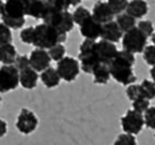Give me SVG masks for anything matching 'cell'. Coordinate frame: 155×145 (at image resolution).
<instances>
[{
    "mask_svg": "<svg viewBox=\"0 0 155 145\" xmlns=\"http://www.w3.org/2000/svg\"><path fill=\"white\" fill-rule=\"evenodd\" d=\"M120 122H121V128L124 130V132L135 136L143 128L145 118L142 114L138 113L134 109H131V110H127V113L121 117Z\"/></svg>",
    "mask_w": 155,
    "mask_h": 145,
    "instance_id": "obj_9",
    "label": "cell"
},
{
    "mask_svg": "<svg viewBox=\"0 0 155 145\" xmlns=\"http://www.w3.org/2000/svg\"><path fill=\"white\" fill-rule=\"evenodd\" d=\"M7 130H8V127H7L6 121L0 120V138H2L7 134Z\"/></svg>",
    "mask_w": 155,
    "mask_h": 145,
    "instance_id": "obj_37",
    "label": "cell"
},
{
    "mask_svg": "<svg viewBox=\"0 0 155 145\" xmlns=\"http://www.w3.org/2000/svg\"><path fill=\"white\" fill-rule=\"evenodd\" d=\"M118 51L119 50L117 49L116 43H112V42L105 41V39H101L96 43V54H97V57L101 61V64L109 65L117 56Z\"/></svg>",
    "mask_w": 155,
    "mask_h": 145,
    "instance_id": "obj_11",
    "label": "cell"
},
{
    "mask_svg": "<svg viewBox=\"0 0 155 145\" xmlns=\"http://www.w3.org/2000/svg\"><path fill=\"white\" fill-rule=\"evenodd\" d=\"M15 125L19 132L22 135H31L38 128L39 118L34 114V112L29 110L28 108H22L18 115Z\"/></svg>",
    "mask_w": 155,
    "mask_h": 145,
    "instance_id": "obj_10",
    "label": "cell"
},
{
    "mask_svg": "<svg viewBox=\"0 0 155 145\" xmlns=\"http://www.w3.org/2000/svg\"><path fill=\"white\" fill-rule=\"evenodd\" d=\"M117 23L120 27V29L126 33V31L131 30L133 28L137 27V19H134L127 13H121L119 15H117Z\"/></svg>",
    "mask_w": 155,
    "mask_h": 145,
    "instance_id": "obj_22",
    "label": "cell"
},
{
    "mask_svg": "<svg viewBox=\"0 0 155 145\" xmlns=\"http://www.w3.org/2000/svg\"><path fill=\"white\" fill-rule=\"evenodd\" d=\"M134 64H135L134 54L126 50L118 51L113 61L109 64L111 77L121 85L128 86L134 84L137 80V77L133 71Z\"/></svg>",
    "mask_w": 155,
    "mask_h": 145,
    "instance_id": "obj_1",
    "label": "cell"
},
{
    "mask_svg": "<svg viewBox=\"0 0 155 145\" xmlns=\"http://www.w3.org/2000/svg\"><path fill=\"white\" fill-rule=\"evenodd\" d=\"M27 2L23 0H6L1 12V20L11 29H20L26 23Z\"/></svg>",
    "mask_w": 155,
    "mask_h": 145,
    "instance_id": "obj_2",
    "label": "cell"
},
{
    "mask_svg": "<svg viewBox=\"0 0 155 145\" xmlns=\"http://www.w3.org/2000/svg\"><path fill=\"white\" fill-rule=\"evenodd\" d=\"M132 106H133V109L137 110L140 114H145L146 110L150 107L149 106V100L146 99V98H139V99L134 100Z\"/></svg>",
    "mask_w": 155,
    "mask_h": 145,
    "instance_id": "obj_30",
    "label": "cell"
},
{
    "mask_svg": "<svg viewBox=\"0 0 155 145\" xmlns=\"http://www.w3.org/2000/svg\"><path fill=\"white\" fill-rule=\"evenodd\" d=\"M128 2H130L128 0H107V4L116 15H119V14L126 12Z\"/></svg>",
    "mask_w": 155,
    "mask_h": 145,
    "instance_id": "obj_25",
    "label": "cell"
},
{
    "mask_svg": "<svg viewBox=\"0 0 155 145\" xmlns=\"http://www.w3.org/2000/svg\"><path fill=\"white\" fill-rule=\"evenodd\" d=\"M152 42H153V44L155 46V33L152 35Z\"/></svg>",
    "mask_w": 155,
    "mask_h": 145,
    "instance_id": "obj_41",
    "label": "cell"
},
{
    "mask_svg": "<svg viewBox=\"0 0 155 145\" xmlns=\"http://www.w3.org/2000/svg\"><path fill=\"white\" fill-rule=\"evenodd\" d=\"M147 36L138 27H135L131 30L124 33V36L121 38L123 48L124 50L130 51L134 55L141 54L147 46Z\"/></svg>",
    "mask_w": 155,
    "mask_h": 145,
    "instance_id": "obj_6",
    "label": "cell"
},
{
    "mask_svg": "<svg viewBox=\"0 0 155 145\" xmlns=\"http://www.w3.org/2000/svg\"><path fill=\"white\" fill-rule=\"evenodd\" d=\"M23 1H25V2H27V4H28V2H29V1H31V0H23Z\"/></svg>",
    "mask_w": 155,
    "mask_h": 145,
    "instance_id": "obj_42",
    "label": "cell"
},
{
    "mask_svg": "<svg viewBox=\"0 0 155 145\" xmlns=\"http://www.w3.org/2000/svg\"><path fill=\"white\" fill-rule=\"evenodd\" d=\"M56 70L62 80L67 81V83H71L79 74L81 64L76 58L68 56V57H64L61 61H57Z\"/></svg>",
    "mask_w": 155,
    "mask_h": 145,
    "instance_id": "obj_8",
    "label": "cell"
},
{
    "mask_svg": "<svg viewBox=\"0 0 155 145\" xmlns=\"http://www.w3.org/2000/svg\"><path fill=\"white\" fill-rule=\"evenodd\" d=\"M141 86V92H142V96L150 100L155 99V84L154 81H150L148 79L142 80V83L140 84Z\"/></svg>",
    "mask_w": 155,
    "mask_h": 145,
    "instance_id": "obj_24",
    "label": "cell"
},
{
    "mask_svg": "<svg viewBox=\"0 0 155 145\" xmlns=\"http://www.w3.org/2000/svg\"><path fill=\"white\" fill-rule=\"evenodd\" d=\"M51 61L53 59L46 49L36 48L29 55L31 66L38 72H42L48 68H50V61Z\"/></svg>",
    "mask_w": 155,
    "mask_h": 145,
    "instance_id": "obj_12",
    "label": "cell"
},
{
    "mask_svg": "<svg viewBox=\"0 0 155 145\" xmlns=\"http://www.w3.org/2000/svg\"><path fill=\"white\" fill-rule=\"evenodd\" d=\"M96 41L93 39H84L79 46L78 61L81 64V70L85 73L92 74L93 70L96 69L101 61L96 54Z\"/></svg>",
    "mask_w": 155,
    "mask_h": 145,
    "instance_id": "obj_5",
    "label": "cell"
},
{
    "mask_svg": "<svg viewBox=\"0 0 155 145\" xmlns=\"http://www.w3.org/2000/svg\"><path fill=\"white\" fill-rule=\"evenodd\" d=\"M48 52H49V55H50V57H51L53 61H58L65 57V46H63V43L56 44V46H51V48L48 50Z\"/></svg>",
    "mask_w": 155,
    "mask_h": 145,
    "instance_id": "obj_26",
    "label": "cell"
},
{
    "mask_svg": "<svg viewBox=\"0 0 155 145\" xmlns=\"http://www.w3.org/2000/svg\"><path fill=\"white\" fill-rule=\"evenodd\" d=\"M65 39H67V34L61 33L50 24L43 22L35 26L33 46L36 48L49 50L51 46L65 42Z\"/></svg>",
    "mask_w": 155,
    "mask_h": 145,
    "instance_id": "obj_3",
    "label": "cell"
},
{
    "mask_svg": "<svg viewBox=\"0 0 155 145\" xmlns=\"http://www.w3.org/2000/svg\"><path fill=\"white\" fill-rule=\"evenodd\" d=\"M42 20L45 23L53 26L57 30H60L61 33H65V34H68L69 31L72 30L74 26H75L74 16L71 13H69L68 11L55 9L50 5H49L48 12L46 13V15Z\"/></svg>",
    "mask_w": 155,
    "mask_h": 145,
    "instance_id": "obj_4",
    "label": "cell"
},
{
    "mask_svg": "<svg viewBox=\"0 0 155 145\" xmlns=\"http://www.w3.org/2000/svg\"><path fill=\"white\" fill-rule=\"evenodd\" d=\"M126 94H127V98L134 101V100L139 99V98H143L142 96V92H141V86L137 84H131L127 86V90H126Z\"/></svg>",
    "mask_w": 155,
    "mask_h": 145,
    "instance_id": "obj_27",
    "label": "cell"
},
{
    "mask_svg": "<svg viewBox=\"0 0 155 145\" xmlns=\"http://www.w3.org/2000/svg\"><path fill=\"white\" fill-rule=\"evenodd\" d=\"M16 57V48L12 43L0 44V63H2V65H13Z\"/></svg>",
    "mask_w": 155,
    "mask_h": 145,
    "instance_id": "obj_19",
    "label": "cell"
},
{
    "mask_svg": "<svg viewBox=\"0 0 155 145\" xmlns=\"http://www.w3.org/2000/svg\"><path fill=\"white\" fill-rule=\"evenodd\" d=\"M14 65H15V68L19 70V71L29 68V66H31L29 57H28V56H26V55L18 56V57H16V59H15V63H14Z\"/></svg>",
    "mask_w": 155,
    "mask_h": 145,
    "instance_id": "obj_35",
    "label": "cell"
},
{
    "mask_svg": "<svg viewBox=\"0 0 155 145\" xmlns=\"http://www.w3.org/2000/svg\"><path fill=\"white\" fill-rule=\"evenodd\" d=\"M39 74L31 66L20 71V85L26 90H34L38 85Z\"/></svg>",
    "mask_w": 155,
    "mask_h": 145,
    "instance_id": "obj_17",
    "label": "cell"
},
{
    "mask_svg": "<svg viewBox=\"0 0 155 145\" xmlns=\"http://www.w3.org/2000/svg\"><path fill=\"white\" fill-rule=\"evenodd\" d=\"M149 74H150V78L153 79V81H154V84H155V65L152 66V69L149 71Z\"/></svg>",
    "mask_w": 155,
    "mask_h": 145,
    "instance_id": "obj_39",
    "label": "cell"
},
{
    "mask_svg": "<svg viewBox=\"0 0 155 145\" xmlns=\"http://www.w3.org/2000/svg\"><path fill=\"white\" fill-rule=\"evenodd\" d=\"M123 36H124V31L120 29L117 21H110V22L103 24L101 36V39L109 41L112 43H117L123 38Z\"/></svg>",
    "mask_w": 155,
    "mask_h": 145,
    "instance_id": "obj_15",
    "label": "cell"
},
{
    "mask_svg": "<svg viewBox=\"0 0 155 145\" xmlns=\"http://www.w3.org/2000/svg\"><path fill=\"white\" fill-rule=\"evenodd\" d=\"M143 59L148 65L154 66L155 65V46H147L143 50Z\"/></svg>",
    "mask_w": 155,
    "mask_h": 145,
    "instance_id": "obj_33",
    "label": "cell"
},
{
    "mask_svg": "<svg viewBox=\"0 0 155 145\" xmlns=\"http://www.w3.org/2000/svg\"><path fill=\"white\" fill-rule=\"evenodd\" d=\"M93 83L97 85H106L110 81L111 72H110L109 65L106 64H99L96 69L93 70Z\"/></svg>",
    "mask_w": 155,
    "mask_h": 145,
    "instance_id": "obj_21",
    "label": "cell"
},
{
    "mask_svg": "<svg viewBox=\"0 0 155 145\" xmlns=\"http://www.w3.org/2000/svg\"><path fill=\"white\" fill-rule=\"evenodd\" d=\"M101 29H103V24L98 22L93 16L89 17L85 22L79 26V31L82 36L86 39H93V41H96L101 36Z\"/></svg>",
    "mask_w": 155,
    "mask_h": 145,
    "instance_id": "obj_13",
    "label": "cell"
},
{
    "mask_svg": "<svg viewBox=\"0 0 155 145\" xmlns=\"http://www.w3.org/2000/svg\"><path fill=\"white\" fill-rule=\"evenodd\" d=\"M49 9V4L47 0H31L27 4V15L34 19H43Z\"/></svg>",
    "mask_w": 155,
    "mask_h": 145,
    "instance_id": "obj_16",
    "label": "cell"
},
{
    "mask_svg": "<svg viewBox=\"0 0 155 145\" xmlns=\"http://www.w3.org/2000/svg\"><path fill=\"white\" fill-rule=\"evenodd\" d=\"M49 2V5L58 11H68L70 4L68 0H47Z\"/></svg>",
    "mask_w": 155,
    "mask_h": 145,
    "instance_id": "obj_36",
    "label": "cell"
},
{
    "mask_svg": "<svg viewBox=\"0 0 155 145\" xmlns=\"http://www.w3.org/2000/svg\"><path fill=\"white\" fill-rule=\"evenodd\" d=\"M137 27H138L147 37H152V35L154 34V26H153V23L150 22V21H148V20H142V21L138 22V26H137Z\"/></svg>",
    "mask_w": 155,
    "mask_h": 145,
    "instance_id": "obj_34",
    "label": "cell"
},
{
    "mask_svg": "<svg viewBox=\"0 0 155 145\" xmlns=\"http://www.w3.org/2000/svg\"><path fill=\"white\" fill-rule=\"evenodd\" d=\"M0 105H1V98H0Z\"/></svg>",
    "mask_w": 155,
    "mask_h": 145,
    "instance_id": "obj_43",
    "label": "cell"
},
{
    "mask_svg": "<svg viewBox=\"0 0 155 145\" xmlns=\"http://www.w3.org/2000/svg\"><path fill=\"white\" fill-rule=\"evenodd\" d=\"M114 13L111 9L107 1H97L92 8V16L101 24L113 21Z\"/></svg>",
    "mask_w": 155,
    "mask_h": 145,
    "instance_id": "obj_14",
    "label": "cell"
},
{
    "mask_svg": "<svg viewBox=\"0 0 155 145\" xmlns=\"http://www.w3.org/2000/svg\"><path fill=\"white\" fill-rule=\"evenodd\" d=\"M113 145H137V139L134 135L124 132L117 137Z\"/></svg>",
    "mask_w": 155,
    "mask_h": 145,
    "instance_id": "obj_28",
    "label": "cell"
},
{
    "mask_svg": "<svg viewBox=\"0 0 155 145\" xmlns=\"http://www.w3.org/2000/svg\"><path fill=\"white\" fill-rule=\"evenodd\" d=\"M40 77H41V81L43 83V85L47 88H54L56 86H58L60 81H61V77L58 74L57 70L51 66L42 71Z\"/></svg>",
    "mask_w": 155,
    "mask_h": 145,
    "instance_id": "obj_20",
    "label": "cell"
},
{
    "mask_svg": "<svg viewBox=\"0 0 155 145\" xmlns=\"http://www.w3.org/2000/svg\"><path fill=\"white\" fill-rule=\"evenodd\" d=\"M34 30L35 27H27L20 33V39L25 44H33L34 42Z\"/></svg>",
    "mask_w": 155,
    "mask_h": 145,
    "instance_id": "obj_31",
    "label": "cell"
},
{
    "mask_svg": "<svg viewBox=\"0 0 155 145\" xmlns=\"http://www.w3.org/2000/svg\"><path fill=\"white\" fill-rule=\"evenodd\" d=\"M72 16H74V21L76 24L81 26L83 22H85L89 17L92 16V13H90V11L87 8L83 7V6H78L75 12L72 13Z\"/></svg>",
    "mask_w": 155,
    "mask_h": 145,
    "instance_id": "obj_23",
    "label": "cell"
},
{
    "mask_svg": "<svg viewBox=\"0 0 155 145\" xmlns=\"http://www.w3.org/2000/svg\"><path fill=\"white\" fill-rule=\"evenodd\" d=\"M126 13L134 19H141L148 13V4L146 0H131L126 9Z\"/></svg>",
    "mask_w": 155,
    "mask_h": 145,
    "instance_id": "obj_18",
    "label": "cell"
},
{
    "mask_svg": "<svg viewBox=\"0 0 155 145\" xmlns=\"http://www.w3.org/2000/svg\"><path fill=\"white\" fill-rule=\"evenodd\" d=\"M20 85V71L15 65L0 66V93L14 91Z\"/></svg>",
    "mask_w": 155,
    "mask_h": 145,
    "instance_id": "obj_7",
    "label": "cell"
},
{
    "mask_svg": "<svg viewBox=\"0 0 155 145\" xmlns=\"http://www.w3.org/2000/svg\"><path fill=\"white\" fill-rule=\"evenodd\" d=\"M70 4V6H78L81 2H82V0H68Z\"/></svg>",
    "mask_w": 155,
    "mask_h": 145,
    "instance_id": "obj_38",
    "label": "cell"
},
{
    "mask_svg": "<svg viewBox=\"0 0 155 145\" xmlns=\"http://www.w3.org/2000/svg\"><path fill=\"white\" fill-rule=\"evenodd\" d=\"M145 125L149 129L155 130V107H149L143 114Z\"/></svg>",
    "mask_w": 155,
    "mask_h": 145,
    "instance_id": "obj_32",
    "label": "cell"
},
{
    "mask_svg": "<svg viewBox=\"0 0 155 145\" xmlns=\"http://www.w3.org/2000/svg\"><path fill=\"white\" fill-rule=\"evenodd\" d=\"M4 5H5V2H4L2 0H0V15H1V12H2V9H4Z\"/></svg>",
    "mask_w": 155,
    "mask_h": 145,
    "instance_id": "obj_40",
    "label": "cell"
},
{
    "mask_svg": "<svg viewBox=\"0 0 155 145\" xmlns=\"http://www.w3.org/2000/svg\"><path fill=\"white\" fill-rule=\"evenodd\" d=\"M12 31L11 28L6 26L4 22L0 23V44H6L12 42Z\"/></svg>",
    "mask_w": 155,
    "mask_h": 145,
    "instance_id": "obj_29",
    "label": "cell"
}]
</instances>
